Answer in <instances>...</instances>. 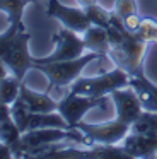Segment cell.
Returning a JSON list of instances; mask_svg holds the SVG:
<instances>
[{
	"label": "cell",
	"instance_id": "1",
	"mask_svg": "<svg viewBox=\"0 0 157 159\" xmlns=\"http://www.w3.org/2000/svg\"><path fill=\"white\" fill-rule=\"evenodd\" d=\"M106 31L109 36L108 57L111 58V62L125 72H128L130 75L143 70V55H145L149 43L140 39L135 33H130L125 28L123 21L118 19L114 14Z\"/></svg>",
	"mask_w": 157,
	"mask_h": 159
},
{
	"label": "cell",
	"instance_id": "2",
	"mask_svg": "<svg viewBox=\"0 0 157 159\" xmlns=\"http://www.w3.org/2000/svg\"><path fill=\"white\" fill-rule=\"evenodd\" d=\"M29 39L24 22L9 24L0 34V60L5 62L10 74L22 80L27 70L34 69V57L29 53Z\"/></svg>",
	"mask_w": 157,
	"mask_h": 159
},
{
	"label": "cell",
	"instance_id": "3",
	"mask_svg": "<svg viewBox=\"0 0 157 159\" xmlns=\"http://www.w3.org/2000/svg\"><path fill=\"white\" fill-rule=\"evenodd\" d=\"M63 140L77 142L87 147L92 145V142L78 128H36V130L24 132L19 140L12 145V152L14 157H29V154L36 149L51 144H60Z\"/></svg>",
	"mask_w": 157,
	"mask_h": 159
},
{
	"label": "cell",
	"instance_id": "4",
	"mask_svg": "<svg viewBox=\"0 0 157 159\" xmlns=\"http://www.w3.org/2000/svg\"><path fill=\"white\" fill-rule=\"evenodd\" d=\"M104 58V55L96 52H87L82 57L74 60H63V62H50V63H34V69L44 74L48 79V93L51 89L60 87H70L75 80L80 77L82 70L91 62Z\"/></svg>",
	"mask_w": 157,
	"mask_h": 159
},
{
	"label": "cell",
	"instance_id": "5",
	"mask_svg": "<svg viewBox=\"0 0 157 159\" xmlns=\"http://www.w3.org/2000/svg\"><path fill=\"white\" fill-rule=\"evenodd\" d=\"M128 86H130V74L119 69V67H114L109 72L99 74V75L94 77H78L70 86V91H74L77 94H85V96L102 98L106 94H111L113 91Z\"/></svg>",
	"mask_w": 157,
	"mask_h": 159
},
{
	"label": "cell",
	"instance_id": "6",
	"mask_svg": "<svg viewBox=\"0 0 157 159\" xmlns=\"http://www.w3.org/2000/svg\"><path fill=\"white\" fill-rule=\"evenodd\" d=\"M53 41L56 45L53 53L48 57L34 58V63H50V62H63V60H74L85 53V43L82 34L72 31L68 28H61L56 34H53Z\"/></svg>",
	"mask_w": 157,
	"mask_h": 159
},
{
	"label": "cell",
	"instance_id": "7",
	"mask_svg": "<svg viewBox=\"0 0 157 159\" xmlns=\"http://www.w3.org/2000/svg\"><path fill=\"white\" fill-rule=\"evenodd\" d=\"M74 128H78L92 144H118L130 134L132 125L121 121L119 118L102 123H85L80 120Z\"/></svg>",
	"mask_w": 157,
	"mask_h": 159
},
{
	"label": "cell",
	"instance_id": "8",
	"mask_svg": "<svg viewBox=\"0 0 157 159\" xmlns=\"http://www.w3.org/2000/svg\"><path fill=\"white\" fill-rule=\"evenodd\" d=\"M106 104H108V98L106 96L94 98V96H85V94H77L74 91H70L63 99L58 101V111L67 120V123L74 128L89 110L104 108Z\"/></svg>",
	"mask_w": 157,
	"mask_h": 159
},
{
	"label": "cell",
	"instance_id": "9",
	"mask_svg": "<svg viewBox=\"0 0 157 159\" xmlns=\"http://www.w3.org/2000/svg\"><path fill=\"white\" fill-rule=\"evenodd\" d=\"M46 17L56 19L63 28H68L78 34H82L91 26V21H89L84 7H80V5L78 7H68V5L61 4L60 0H48Z\"/></svg>",
	"mask_w": 157,
	"mask_h": 159
},
{
	"label": "cell",
	"instance_id": "10",
	"mask_svg": "<svg viewBox=\"0 0 157 159\" xmlns=\"http://www.w3.org/2000/svg\"><path fill=\"white\" fill-rule=\"evenodd\" d=\"M111 99L116 108V118H119L121 121H125L128 125H132L143 111L138 96L130 86L113 91Z\"/></svg>",
	"mask_w": 157,
	"mask_h": 159
},
{
	"label": "cell",
	"instance_id": "11",
	"mask_svg": "<svg viewBox=\"0 0 157 159\" xmlns=\"http://www.w3.org/2000/svg\"><path fill=\"white\" fill-rule=\"evenodd\" d=\"M121 145L132 159H147L157 156V135L130 132L121 140Z\"/></svg>",
	"mask_w": 157,
	"mask_h": 159
},
{
	"label": "cell",
	"instance_id": "12",
	"mask_svg": "<svg viewBox=\"0 0 157 159\" xmlns=\"http://www.w3.org/2000/svg\"><path fill=\"white\" fill-rule=\"evenodd\" d=\"M130 87L137 93L143 110L157 111V86L147 79L143 70L130 75Z\"/></svg>",
	"mask_w": 157,
	"mask_h": 159
},
{
	"label": "cell",
	"instance_id": "13",
	"mask_svg": "<svg viewBox=\"0 0 157 159\" xmlns=\"http://www.w3.org/2000/svg\"><path fill=\"white\" fill-rule=\"evenodd\" d=\"M36 128H72L67 123L60 111H48V113H33L29 111L26 116L22 127V134L29 130H36Z\"/></svg>",
	"mask_w": 157,
	"mask_h": 159
},
{
	"label": "cell",
	"instance_id": "14",
	"mask_svg": "<svg viewBox=\"0 0 157 159\" xmlns=\"http://www.w3.org/2000/svg\"><path fill=\"white\" fill-rule=\"evenodd\" d=\"M20 98L22 101L27 104L29 111L33 113H48V111H58V101H55L53 98L48 96L46 93H38V91H33L22 82L20 86Z\"/></svg>",
	"mask_w": 157,
	"mask_h": 159
},
{
	"label": "cell",
	"instance_id": "15",
	"mask_svg": "<svg viewBox=\"0 0 157 159\" xmlns=\"http://www.w3.org/2000/svg\"><path fill=\"white\" fill-rule=\"evenodd\" d=\"M82 38H84L87 52H96V53H101V55L108 57V53H109V36H108L106 28L91 24L84 33H82Z\"/></svg>",
	"mask_w": 157,
	"mask_h": 159
},
{
	"label": "cell",
	"instance_id": "16",
	"mask_svg": "<svg viewBox=\"0 0 157 159\" xmlns=\"http://www.w3.org/2000/svg\"><path fill=\"white\" fill-rule=\"evenodd\" d=\"M130 132H133V134L157 135V111L143 110L142 113H140V116L132 123Z\"/></svg>",
	"mask_w": 157,
	"mask_h": 159
},
{
	"label": "cell",
	"instance_id": "17",
	"mask_svg": "<svg viewBox=\"0 0 157 159\" xmlns=\"http://www.w3.org/2000/svg\"><path fill=\"white\" fill-rule=\"evenodd\" d=\"M20 86H22V80L17 79L14 74H9L7 77H3L0 80V101L12 104L20 94Z\"/></svg>",
	"mask_w": 157,
	"mask_h": 159
},
{
	"label": "cell",
	"instance_id": "18",
	"mask_svg": "<svg viewBox=\"0 0 157 159\" xmlns=\"http://www.w3.org/2000/svg\"><path fill=\"white\" fill-rule=\"evenodd\" d=\"M27 4H31L29 0H0V12L7 14L9 24H19L22 22V12Z\"/></svg>",
	"mask_w": 157,
	"mask_h": 159
},
{
	"label": "cell",
	"instance_id": "19",
	"mask_svg": "<svg viewBox=\"0 0 157 159\" xmlns=\"http://www.w3.org/2000/svg\"><path fill=\"white\" fill-rule=\"evenodd\" d=\"M85 12H87V17L91 21V24L96 26H102V28H108L113 21V11L108 12L104 7H101L99 4L89 5V7H84Z\"/></svg>",
	"mask_w": 157,
	"mask_h": 159
},
{
	"label": "cell",
	"instance_id": "20",
	"mask_svg": "<svg viewBox=\"0 0 157 159\" xmlns=\"http://www.w3.org/2000/svg\"><path fill=\"white\" fill-rule=\"evenodd\" d=\"M20 135H22V132H20V128L17 127V123L14 121V118L0 123V140L9 144L10 147L19 140Z\"/></svg>",
	"mask_w": 157,
	"mask_h": 159
},
{
	"label": "cell",
	"instance_id": "21",
	"mask_svg": "<svg viewBox=\"0 0 157 159\" xmlns=\"http://www.w3.org/2000/svg\"><path fill=\"white\" fill-rule=\"evenodd\" d=\"M138 12V5H137V0H114V5H113V14L118 19H125L130 14H137Z\"/></svg>",
	"mask_w": 157,
	"mask_h": 159
},
{
	"label": "cell",
	"instance_id": "22",
	"mask_svg": "<svg viewBox=\"0 0 157 159\" xmlns=\"http://www.w3.org/2000/svg\"><path fill=\"white\" fill-rule=\"evenodd\" d=\"M155 28H157V21H154V19H142V24L137 29L135 34L138 36L140 39H143L145 43H154Z\"/></svg>",
	"mask_w": 157,
	"mask_h": 159
},
{
	"label": "cell",
	"instance_id": "23",
	"mask_svg": "<svg viewBox=\"0 0 157 159\" xmlns=\"http://www.w3.org/2000/svg\"><path fill=\"white\" fill-rule=\"evenodd\" d=\"M142 19L143 17H140L138 12H137V14H130V16H126V17L123 19V24H125V28L128 29L130 33H137V29L140 28V24H142Z\"/></svg>",
	"mask_w": 157,
	"mask_h": 159
},
{
	"label": "cell",
	"instance_id": "24",
	"mask_svg": "<svg viewBox=\"0 0 157 159\" xmlns=\"http://www.w3.org/2000/svg\"><path fill=\"white\" fill-rule=\"evenodd\" d=\"M7 120H12V111H10V104L0 101V123Z\"/></svg>",
	"mask_w": 157,
	"mask_h": 159
},
{
	"label": "cell",
	"instance_id": "25",
	"mask_svg": "<svg viewBox=\"0 0 157 159\" xmlns=\"http://www.w3.org/2000/svg\"><path fill=\"white\" fill-rule=\"evenodd\" d=\"M14 157V152H12V147L9 144L0 140V159H12Z\"/></svg>",
	"mask_w": 157,
	"mask_h": 159
},
{
	"label": "cell",
	"instance_id": "26",
	"mask_svg": "<svg viewBox=\"0 0 157 159\" xmlns=\"http://www.w3.org/2000/svg\"><path fill=\"white\" fill-rule=\"evenodd\" d=\"M9 75V67L5 65V62L3 60H0V80L3 79V77Z\"/></svg>",
	"mask_w": 157,
	"mask_h": 159
},
{
	"label": "cell",
	"instance_id": "27",
	"mask_svg": "<svg viewBox=\"0 0 157 159\" xmlns=\"http://www.w3.org/2000/svg\"><path fill=\"white\" fill-rule=\"evenodd\" d=\"M75 2H77V5H80V7H89V5L97 4V0H75Z\"/></svg>",
	"mask_w": 157,
	"mask_h": 159
},
{
	"label": "cell",
	"instance_id": "28",
	"mask_svg": "<svg viewBox=\"0 0 157 159\" xmlns=\"http://www.w3.org/2000/svg\"><path fill=\"white\" fill-rule=\"evenodd\" d=\"M154 43L157 45V28H155V36H154Z\"/></svg>",
	"mask_w": 157,
	"mask_h": 159
},
{
	"label": "cell",
	"instance_id": "29",
	"mask_svg": "<svg viewBox=\"0 0 157 159\" xmlns=\"http://www.w3.org/2000/svg\"><path fill=\"white\" fill-rule=\"evenodd\" d=\"M31 4H38V2H39V0H29Z\"/></svg>",
	"mask_w": 157,
	"mask_h": 159
}]
</instances>
